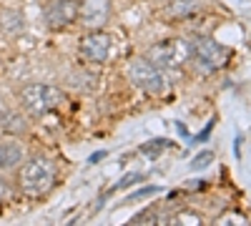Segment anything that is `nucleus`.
Segmentation results:
<instances>
[{"instance_id": "1", "label": "nucleus", "mask_w": 251, "mask_h": 226, "mask_svg": "<svg viewBox=\"0 0 251 226\" xmlns=\"http://www.w3.org/2000/svg\"><path fill=\"white\" fill-rule=\"evenodd\" d=\"M55 183V166L46 156H30L18 174V186L28 196H43Z\"/></svg>"}, {"instance_id": "2", "label": "nucleus", "mask_w": 251, "mask_h": 226, "mask_svg": "<svg viewBox=\"0 0 251 226\" xmlns=\"http://www.w3.org/2000/svg\"><path fill=\"white\" fill-rule=\"evenodd\" d=\"M146 58L153 66H158L161 71H171V68L176 71L191 60V40H181V38L161 40V43H156L146 50Z\"/></svg>"}, {"instance_id": "3", "label": "nucleus", "mask_w": 251, "mask_h": 226, "mask_svg": "<svg viewBox=\"0 0 251 226\" xmlns=\"http://www.w3.org/2000/svg\"><path fill=\"white\" fill-rule=\"evenodd\" d=\"M63 103V91L48 83H30L20 91V106L30 116H46Z\"/></svg>"}, {"instance_id": "4", "label": "nucleus", "mask_w": 251, "mask_h": 226, "mask_svg": "<svg viewBox=\"0 0 251 226\" xmlns=\"http://www.w3.org/2000/svg\"><path fill=\"white\" fill-rule=\"evenodd\" d=\"M128 78L136 88H141L149 96H161L166 88H169V80H166L163 71L158 66H153L149 58H138L128 66Z\"/></svg>"}, {"instance_id": "5", "label": "nucleus", "mask_w": 251, "mask_h": 226, "mask_svg": "<svg viewBox=\"0 0 251 226\" xmlns=\"http://www.w3.org/2000/svg\"><path fill=\"white\" fill-rule=\"evenodd\" d=\"M231 58V50L224 48L221 43H216L214 38H199L191 40V60H196V66L206 73H214L219 68H224Z\"/></svg>"}, {"instance_id": "6", "label": "nucleus", "mask_w": 251, "mask_h": 226, "mask_svg": "<svg viewBox=\"0 0 251 226\" xmlns=\"http://www.w3.org/2000/svg\"><path fill=\"white\" fill-rule=\"evenodd\" d=\"M80 0H48L43 8V23L50 30H63L78 20Z\"/></svg>"}, {"instance_id": "7", "label": "nucleus", "mask_w": 251, "mask_h": 226, "mask_svg": "<svg viewBox=\"0 0 251 226\" xmlns=\"http://www.w3.org/2000/svg\"><path fill=\"white\" fill-rule=\"evenodd\" d=\"M111 48H113V38L108 33H103L100 28L91 30L80 38V55L88 60V63H106L108 55H111Z\"/></svg>"}, {"instance_id": "8", "label": "nucleus", "mask_w": 251, "mask_h": 226, "mask_svg": "<svg viewBox=\"0 0 251 226\" xmlns=\"http://www.w3.org/2000/svg\"><path fill=\"white\" fill-rule=\"evenodd\" d=\"M78 18L88 30L103 28L111 18V0H80Z\"/></svg>"}, {"instance_id": "9", "label": "nucleus", "mask_w": 251, "mask_h": 226, "mask_svg": "<svg viewBox=\"0 0 251 226\" xmlns=\"http://www.w3.org/2000/svg\"><path fill=\"white\" fill-rule=\"evenodd\" d=\"M23 156H25V151L18 141H13V138L0 141V174H10L13 169H18L23 163Z\"/></svg>"}, {"instance_id": "10", "label": "nucleus", "mask_w": 251, "mask_h": 226, "mask_svg": "<svg viewBox=\"0 0 251 226\" xmlns=\"http://www.w3.org/2000/svg\"><path fill=\"white\" fill-rule=\"evenodd\" d=\"M0 30L5 35H20L25 30V18L15 8H0Z\"/></svg>"}, {"instance_id": "11", "label": "nucleus", "mask_w": 251, "mask_h": 226, "mask_svg": "<svg viewBox=\"0 0 251 226\" xmlns=\"http://www.w3.org/2000/svg\"><path fill=\"white\" fill-rule=\"evenodd\" d=\"M0 131H5L10 136H20L28 131V121L25 116H20L15 111H3L0 113Z\"/></svg>"}, {"instance_id": "12", "label": "nucleus", "mask_w": 251, "mask_h": 226, "mask_svg": "<svg viewBox=\"0 0 251 226\" xmlns=\"http://www.w3.org/2000/svg\"><path fill=\"white\" fill-rule=\"evenodd\" d=\"M171 146H174V143H171L169 138H153V141H149V143H143L141 153L149 156V158H158L166 149H171Z\"/></svg>"}, {"instance_id": "13", "label": "nucleus", "mask_w": 251, "mask_h": 226, "mask_svg": "<svg viewBox=\"0 0 251 226\" xmlns=\"http://www.w3.org/2000/svg\"><path fill=\"white\" fill-rule=\"evenodd\" d=\"M156 194H161V186H143V189L133 191L128 199H126V203H133V201H141L146 196H156Z\"/></svg>"}, {"instance_id": "14", "label": "nucleus", "mask_w": 251, "mask_h": 226, "mask_svg": "<svg viewBox=\"0 0 251 226\" xmlns=\"http://www.w3.org/2000/svg\"><path fill=\"white\" fill-rule=\"evenodd\" d=\"M211 161H214V153H211V151H203V153H199V156L191 161V171H203V169H206Z\"/></svg>"}, {"instance_id": "15", "label": "nucleus", "mask_w": 251, "mask_h": 226, "mask_svg": "<svg viewBox=\"0 0 251 226\" xmlns=\"http://www.w3.org/2000/svg\"><path fill=\"white\" fill-rule=\"evenodd\" d=\"M141 178H143L141 174H128V176H123V178H121V181L116 183V186H113L111 191H106V194H116L118 189H126V186H131V183H136V181H141Z\"/></svg>"}, {"instance_id": "16", "label": "nucleus", "mask_w": 251, "mask_h": 226, "mask_svg": "<svg viewBox=\"0 0 251 226\" xmlns=\"http://www.w3.org/2000/svg\"><path fill=\"white\" fill-rule=\"evenodd\" d=\"M158 216H156V211L149 206V209H143L141 214H136L133 219H131V224H143V221H156Z\"/></svg>"}, {"instance_id": "17", "label": "nucleus", "mask_w": 251, "mask_h": 226, "mask_svg": "<svg viewBox=\"0 0 251 226\" xmlns=\"http://www.w3.org/2000/svg\"><path fill=\"white\" fill-rule=\"evenodd\" d=\"M211 128H214V121H211V123H208V126H206V128H203V131H201V133L196 136V141H203V138H206L208 133H211Z\"/></svg>"}, {"instance_id": "18", "label": "nucleus", "mask_w": 251, "mask_h": 226, "mask_svg": "<svg viewBox=\"0 0 251 226\" xmlns=\"http://www.w3.org/2000/svg\"><path fill=\"white\" fill-rule=\"evenodd\" d=\"M103 156H106V153H103V151H96V153H93V156H91L88 161H91V163H96V161H100Z\"/></svg>"}]
</instances>
